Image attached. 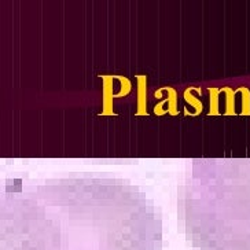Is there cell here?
Listing matches in <instances>:
<instances>
[{"mask_svg": "<svg viewBox=\"0 0 250 250\" xmlns=\"http://www.w3.org/2000/svg\"><path fill=\"white\" fill-rule=\"evenodd\" d=\"M221 92L226 94V112H224V114L226 115H236V112H235V95H236V91L231 90L230 87H224V88H221Z\"/></svg>", "mask_w": 250, "mask_h": 250, "instance_id": "5", "label": "cell"}, {"mask_svg": "<svg viewBox=\"0 0 250 250\" xmlns=\"http://www.w3.org/2000/svg\"><path fill=\"white\" fill-rule=\"evenodd\" d=\"M162 91H167L168 94V109L167 113L169 115H177L179 114V109H177V92L172 87H162Z\"/></svg>", "mask_w": 250, "mask_h": 250, "instance_id": "4", "label": "cell"}, {"mask_svg": "<svg viewBox=\"0 0 250 250\" xmlns=\"http://www.w3.org/2000/svg\"><path fill=\"white\" fill-rule=\"evenodd\" d=\"M183 98L184 100L191 105V107L194 109V113H192V117H197L199 114L204 112V103H202V100H199L197 96H194L192 95V87H190L187 90H184V94H183Z\"/></svg>", "mask_w": 250, "mask_h": 250, "instance_id": "3", "label": "cell"}, {"mask_svg": "<svg viewBox=\"0 0 250 250\" xmlns=\"http://www.w3.org/2000/svg\"><path fill=\"white\" fill-rule=\"evenodd\" d=\"M136 114L137 117H146L149 115L147 112V76L137 75L136 76Z\"/></svg>", "mask_w": 250, "mask_h": 250, "instance_id": "2", "label": "cell"}, {"mask_svg": "<svg viewBox=\"0 0 250 250\" xmlns=\"http://www.w3.org/2000/svg\"><path fill=\"white\" fill-rule=\"evenodd\" d=\"M99 78L103 81V100H102V112L99 115H117L114 112V76L110 75H99Z\"/></svg>", "mask_w": 250, "mask_h": 250, "instance_id": "1", "label": "cell"}, {"mask_svg": "<svg viewBox=\"0 0 250 250\" xmlns=\"http://www.w3.org/2000/svg\"><path fill=\"white\" fill-rule=\"evenodd\" d=\"M221 90L219 88H209V99H211V105H209V113L208 115H219V96Z\"/></svg>", "mask_w": 250, "mask_h": 250, "instance_id": "6", "label": "cell"}, {"mask_svg": "<svg viewBox=\"0 0 250 250\" xmlns=\"http://www.w3.org/2000/svg\"><path fill=\"white\" fill-rule=\"evenodd\" d=\"M167 102H168L167 99H162L161 102H158V103L154 106L153 112H154V114H155V115H165V114H167V110L164 109V105H165Z\"/></svg>", "mask_w": 250, "mask_h": 250, "instance_id": "9", "label": "cell"}, {"mask_svg": "<svg viewBox=\"0 0 250 250\" xmlns=\"http://www.w3.org/2000/svg\"><path fill=\"white\" fill-rule=\"evenodd\" d=\"M154 96L158 99L162 98V90H161V88H159V90H157V91L154 92Z\"/></svg>", "mask_w": 250, "mask_h": 250, "instance_id": "10", "label": "cell"}, {"mask_svg": "<svg viewBox=\"0 0 250 250\" xmlns=\"http://www.w3.org/2000/svg\"><path fill=\"white\" fill-rule=\"evenodd\" d=\"M238 91L242 94V112L241 115H250V90L246 87H241Z\"/></svg>", "mask_w": 250, "mask_h": 250, "instance_id": "8", "label": "cell"}, {"mask_svg": "<svg viewBox=\"0 0 250 250\" xmlns=\"http://www.w3.org/2000/svg\"><path fill=\"white\" fill-rule=\"evenodd\" d=\"M114 78H117V80L121 83V90H120V92L115 95V98H124V96L129 95V92L132 90V83H131V80H129L128 77L114 76Z\"/></svg>", "mask_w": 250, "mask_h": 250, "instance_id": "7", "label": "cell"}]
</instances>
